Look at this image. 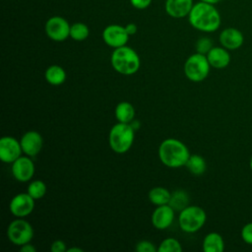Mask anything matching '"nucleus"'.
Instances as JSON below:
<instances>
[{"label": "nucleus", "mask_w": 252, "mask_h": 252, "mask_svg": "<svg viewBox=\"0 0 252 252\" xmlns=\"http://www.w3.org/2000/svg\"><path fill=\"white\" fill-rule=\"evenodd\" d=\"M188 20L194 29L204 32H216L221 23L220 14L215 5L203 1L193 5Z\"/></svg>", "instance_id": "1"}, {"label": "nucleus", "mask_w": 252, "mask_h": 252, "mask_svg": "<svg viewBox=\"0 0 252 252\" xmlns=\"http://www.w3.org/2000/svg\"><path fill=\"white\" fill-rule=\"evenodd\" d=\"M158 157L160 161L167 167L177 168L186 164L190 153L188 148L181 141L169 138L160 143Z\"/></svg>", "instance_id": "2"}, {"label": "nucleus", "mask_w": 252, "mask_h": 252, "mask_svg": "<svg viewBox=\"0 0 252 252\" xmlns=\"http://www.w3.org/2000/svg\"><path fill=\"white\" fill-rule=\"evenodd\" d=\"M110 61L116 72L126 76L135 74L140 68V57L138 53L126 45L114 48Z\"/></svg>", "instance_id": "3"}, {"label": "nucleus", "mask_w": 252, "mask_h": 252, "mask_svg": "<svg viewBox=\"0 0 252 252\" xmlns=\"http://www.w3.org/2000/svg\"><path fill=\"white\" fill-rule=\"evenodd\" d=\"M135 130L130 123H121L113 125L109 132L108 142L111 150L116 154H124L131 148L134 142Z\"/></svg>", "instance_id": "4"}, {"label": "nucleus", "mask_w": 252, "mask_h": 252, "mask_svg": "<svg viewBox=\"0 0 252 252\" xmlns=\"http://www.w3.org/2000/svg\"><path fill=\"white\" fill-rule=\"evenodd\" d=\"M206 220V212L199 206H187L180 211L178 216L179 226L187 233H194L201 229Z\"/></svg>", "instance_id": "5"}, {"label": "nucleus", "mask_w": 252, "mask_h": 252, "mask_svg": "<svg viewBox=\"0 0 252 252\" xmlns=\"http://www.w3.org/2000/svg\"><path fill=\"white\" fill-rule=\"evenodd\" d=\"M210 63L207 55L201 53H194L190 55L184 64V73L187 79L192 82L199 83L204 81L210 72Z\"/></svg>", "instance_id": "6"}, {"label": "nucleus", "mask_w": 252, "mask_h": 252, "mask_svg": "<svg viewBox=\"0 0 252 252\" xmlns=\"http://www.w3.org/2000/svg\"><path fill=\"white\" fill-rule=\"evenodd\" d=\"M7 236L13 244L22 246L31 242L33 237V228L29 221L23 218H18L8 225Z\"/></svg>", "instance_id": "7"}, {"label": "nucleus", "mask_w": 252, "mask_h": 252, "mask_svg": "<svg viewBox=\"0 0 252 252\" xmlns=\"http://www.w3.org/2000/svg\"><path fill=\"white\" fill-rule=\"evenodd\" d=\"M71 26L66 19L60 16L49 18L44 26L46 35L54 41H63L70 36Z\"/></svg>", "instance_id": "8"}, {"label": "nucleus", "mask_w": 252, "mask_h": 252, "mask_svg": "<svg viewBox=\"0 0 252 252\" xmlns=\"http://www.w3.org/2000/svg\"><path fill=\"white\" fill-rule=\"evenodd\" d=\"M23 153L21 143L16 138L5 136L0 139V159L5 163H13Z\"/></svg>", "instance_id": "9"}, {"label": "nucleus", "mask_w": 252, "mask_h": 252, "mask_svg": "<svg viewBox=\"0 0 252 252\" xmlns=\"http://www.w3.org/2000/svg\"><path fill=\"white\" fill-rule=\"evenodd\" d=\"M9 209L16 218H25L33 211L34 199L29 193H19L12 198Z\"/></svg>", "instance_id": "10"}, {"label": "nucleus", "mask_w": 252, "mask_h": 252, "mask_svg": "<svg viewBox=\"0 0 252 252\" xmlns=\"http://www.w3.org/2000/svg\"><path fill=\"white\" fill-rule=\"evenodd\" d=\"M129 34L127 33L125 27L119 25H109L105 27L102 32L103 41L110 47L117 48L126 45Z\"/></svg>", "instance_id": "11"}, {"label": "nucleus", "mask_w": 252, "mask_h": 252, "mask_svg": "<svg viewBox=\"0 0 252 252\" xmlns=\"http://www.w3.org/2000/svg\"><path fill=\"white\" fill-rule=\"evenodd\" d=\"M12 174L15 179L20 182H27L32 179L34 173V164L30 157H20L17 158L11 167Z\"/></svg>", "instance_id": "12"}, {"label": "nucleus", "mask_w": 252, "mask_h": 252, "mask_svg": "<svg viewBox=\"0 0 252 252\" xmlns=\"http://www.w3.org/2000/svg\"><path fill=\"white\" fill-rule=\"evenodd\" d=\"M21 147L23 150V153L28 157H34L36 156L42 148L43 140L41 135L37 131H28L26 132L21 140Z\"/></svg>", "instance_id": "13"}, {"label": "nucleus", "mask_w": 252, "mask_h": 252, "mask_svg": "<svg viewBox=\"0 0 252 252\" xmlns=\"http://www.w3.org/2000/svg\"><path fill=\"white\" fill-rule=\"evenodd\" d=\"M173 220L174 210L168 204L157 206L152 215V223L156 228L159 230H163L170 226Z\"/></svg>", "instance_id": "14"}, {"label": "nucleus", "mask_w": 252, "mask_h": 252, "mask_svg": "<svg viewBox=\"0 0 252 252\" xmlns=\"http://www.w3.org/2000/svg\"><path fill=\"white\" fill-rule=\"evenodd\" d=\"M219 40L221 46L227 50H235L243 44L244 36L238 29L226 28L220 32Z\"/></svg>", "instance_id": "15"}, {"label": "nucleus", "mask_w": 252, "mask_h": 252, "mask_svg": "<svg viewBox=\"0 0 252 252\" xmlns=\"http://www.w3.org/2000/svg\"><path fill=\"white\" fill-rule=\"evenodd\" d=\"M193 5V0H166L164 8L167 15L174 19H180L189 15Z\"/></svg>", "instance_id": "16"}, {"label": "nucleus", "mask_w": 252, "mask_h": 252, "mask_svg": "<svg viewBox=\"0 0 252 252\" xmlns=\"http://www.w3.org/2000/svg\"><path fill=\"white\" fill-rule=\"evenodd\" d=\"M208 61L211 67L216 69L225 68L230 62V54L224 47L215 46L207 53Z\"/></svg>", "instance_id": "17"}, {"label": "nucleus", "mask_w": 252, "mask_h": 252, "mask_svg": "<svg viewBox=\"0 0 252 252\" xmlns=\"http://www.w3.org/2000/svg\"><path fill=\"white\" fill-rule=\"evenodd\" d=\"M224 241L222 236L218 232L208 233L203 240V250L205 252H222Z\"/></svg>", "instance_id": "18"}, {"label": "nucleus", "mask_w": 252, "mask_h": 252, "mask_svg": "<svg viewBox=\"0 0 252 252\" xmlns=\"http://www.w3.org/2000/svg\"><path fill=\"white\" fill-rule=\"evenodd\" d=\"M115 118L121 123H130L135 117V108L128 101H121L115 107Z\"/></svg>", "instance_id": "19"}, {"label": "nucleus", "mask_w": 252, "mask_h": 252, "mask_svg": "<svg viewBox=\"0 0 252 252\" xmlns=\"http://www.w3.org/2000/svg\"><path fill=\"white\" fill-rule=\"evenodd\" d=\"M44 78L50 85L59 86L65 82L66 72L59 65H51L45 70Z\"/></svg>", "instance_id": "20"}, {"label": "nucleus", "mask_w": 252, "mask_h": 252, "mask_svg": "<svg viewBox=\"0 0 252 252\" xmlns=\"http://www.w3.org/2000/svg\"><path fill=\"white\" fill-rule=\"evenodd\" d=\"M171 193L164 187H154L149 192V200L156 206H161L169 203Z\"/></svg>", "instance_id": "21"}, {"label": "nucleus", "mask_w": 252, "mask_h": 252, "mask_svg": "<svg viewBox=\"0 0 252 252\" xmlns=\"http://www.w3.org/2000/svg\"><path fill=\"white\" fill-rule=\"evenodd\" d=\"M185 166L194 175H202L207 168L205 158L200 155H190Z\"/></svg>", "instance_id": "22"}, {"label": "nucleus", "mask_w": 252, "mask_h": 252, "mask_svg": "<svg viewBox=\"0 0 252 252\" xmlns=\"http://www.w3.org/2000/svg\"><path fill=\"white\" fill-rule=\"evenodd\" d=\"M189 204V196L184 190H176L173 193H171L170 200L168 205L172 207L174 211H182L184 208H186Z\"/></svg>", "instance_id": "23"}, {"label": "nucleus", "mask_w": 252, "mask_h": 252, "mask_svg": "<svg viewBox=\"0 0 252 252\" xmlns=\"http://www.w3.org/2000/svg\"><path fill=\"white\" fill-rule=\"evenodd\" d=\"M90 33L88 26L84 23H74L70 28V37L76 41L85 40Z\"/></svg>", "instance_id": "24"}, {"label": "nucleus", "mask_w": 252, "mask_h": 252, "mask_svg": "<svg viewBox=\"0 0 252 252\" xmlns=\"http://www.w3.org/2000/svg\"><path fill=\"white\" fill-rule=\"evenodd\" d=\"M46 184L42 180H33L28 186V193L34 199H41L46 194Z\"/></svg>", "instance_id": "25"}, {"label": "nucleus", "mask_w": 252, "mask_h": 252, "mask_svg": "<svg viewBox=\"0 0 252 252\" xmlns=\"http://www.w3.org/2000/svg\"><path fill=\"white\" fill-rule=\"evenodd\" d=\"M158 252H181L182 247L179 241L175 238H165L161 241L158 248Z\"/></svg>", "instance_id": "26"}, {"label": "nucleus", "mask_w": 252, "mask_h": 252, "mask_svg": "<svg viewBox=\"0 0 252 252\" xmlns=\"http://www.w3.org/2000/svg\"><path fill=\"white\" fill-rule=\"evenodd\" d=\"M213 41L210 37H207V36H203V37H200L196 44H195V48H196V51L198 53H201V54H205L207 55V53L213 48Z\"/></svg>", "instance_id": "27"}, {"label": "nucleus", "mask_w": 252, "mask_h": 252, "mask_svg": "<svg viewBox=\"0 0 252 252\" xmlns=\"http://www.w3.org/2000/svg\"><path fill=\"white\" fill-rule=\"evenodd\" d=\"M136 250L138 252H156V246L148 240H141L136 245Z\"/></svg>", "instance_id": "28"}, {"label": "nucleus", "mask_w": 252, "mask_h": 252, "mask_svg": "<svg viewBox=\"0 0 252 252\" xmlns=\"http://www.w3.org/2000/svg\"><path fill=\"white\" fill-rule=\"evenodd\" d=\"M241 238L247 244L252 245V222L246 223L241 229Z\"/></svg>", "instance_id": "29"}, {"label": "nucleus", "mask_w": 252, "mask_h": 252, "mask_svg": "<svg viewBox=\"0 0 252 252\" xmlns=\"http://www.w3.org/2000/svg\"><path fill=\"white\" fill-rule=\"evenodd\" d=\"M67 247H66V244L63 240H55L51 243V246H50V250L51 252H65L67 251Z\"/></svg>", "instance_id": "30"}, {"label": "nucleus", "mask_w": 252, "mask_h": 252, "mask_svg": "<svg viewBox=\"0 0 252 252\" xmlns=\"http://www.w3.org/2000/svg\"><path fill=\"white\" fill-rule=\"evenodd\" d=\"M130 3L134 8L143 10L148 8L151 5L152 0H130Z\"/></svg>", "instance_id": "31"}, {"label": "nucleus", "mask_w": 252, "mask_h": 252, "mask_svg": "<svg viewBox=\"0 0 252 252\" xmlns=\"http://www.w3.org/2000/svg\"><path fill=\"white\" fill-rule=\"evenodd\" d=\"M125 30L129 35H133L137 32V26L133 23H129L125 26Z\"/></svg>", "instance_id": "32"}, {"label": "nucleus", "mask_w": 252, "mask_h": 252, "mask_svg": "<svg viewBox=\"0 0 252 252\" xmlns=\"http://www.w3.org/2000/svg\"><path fill=\"white\" fill-rule=\"evenodd\" d=\"M20 247H21V248H20V251H21V252H35V251H36L35 247H34L33 245L30 244V242H29V243H26V244H24V245H22V246H20Z\"/></svg>", "instance_id": "33"}, {"label": "nucleus", "mask_w": 252, "mask_h": 252, "mask_svg": "<svg viewBox=\"0 0 252 252\" xmlns=\"http://www.w3.org/2000/svg\"><path fill=\"white\" fill-rule=\"evenodd\" d=\"M66 252H83V249L79 247H71V248H68Z\"/></svg>", "instance_id": "34"}, {"label": "nucleus", "mask_w": 252, "mask_h": 252, "mask_svg": "<svg viewBox=\"0 0 252 252\" xmlns=\"http://www.w3.org/2000/svg\"><path fill=\"white\" fill-rule=\"evenodd\" d=\"M200 1H203V2H207V3H210V4H217L219 2H220L221 0H200Z\"/></svg>", "instance_id": "35"}, {"label": "nucleus", "mask_w": 252, "mask_h": 252, "mask_svg": "<svg viewBox=\"0 0 252 252\" xmlns=\"http://www.w3.org/2000/svg\"><path fill=\"white\" fill-rule=\"evenodd\" d=\"M249 165H250V168H251V170H252V156H251V158H250V161H249Z\"/></svg>", "instance_id": "36"}]
</instances>
